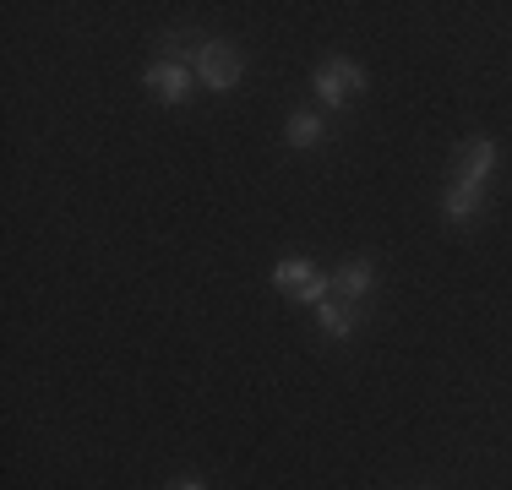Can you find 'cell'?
<instances>
[{"mask_svg":"<svg viewBox=\"0 0 512 490\" xmlns=\"http://www.w3.org/2000/svg\"><path fill=\"white\" fill-rule=\"evenodd\" d=\"M273 289L284 294V300L311 305V311H316V305L333 294V273H322L311 256H278V262H273Z\"/></svg>","mask_w":512,"mask_h":490,"instance_id":"cell-1","label":"cell"},{"mask_svg":"<svg viewBox=\"0 0 512 490\" xmlns=\"http://www.w3.org/2000/svg\"><path fill=\"white\" fill-rule=\"evenodd\" d=\"M311 88H316V98H322L327 109H344V104H355V98L365 93V66H355L349 55H327L322 66L311 71Z\"/></svg>","mask_w":512,"mask_h":490,"instance_id":"cell-2","label":"cell"},{"mask_svg":"<svg viewBox=\"0 0 512 490\" xmlns=\"http://www.w3.org/2000/svg\"><path fill=\"white\" fill-rule=\"evenodd\" d=\"M240 77H246V60L229 39H202L197 44V82L207 93H235Z\"/></svg>","mask_w":512,"mask_h":490,"instance_id":"cell-3","label":"cell"},{"mask_svg":"<svg viewBox=\"0 0 512 490\" xmlns=\"http://www.w3.org/2000/svg\"><path fill=\"white\" fill-rule=\"evenodd\" d=\"M496 169V137H469L453 153V186H485Z\"/></svg>","mask_w":512,"mask_h":490,"instance_id":"cell-4","label":"cell"},{"mask_svg":"<svg viewBox=\"0 0 512 490\" xmlns=\"http://www.w3.org/2000/svg\"><path fill=\"white\" fill-rule=\"evenodd\" d=\"M142 82H148V93L164 98V104H186L191 88H197V77H191L180 60H153V66L142 71Z\"/></svg>","mask_w":512,"mask_h":490,"instance_id":"cell-5","label":"cell"},{"mask_svg":"<svg viewBox=\"0 0 512 490\" xmlns=\"http://www.w3.org/2000/svg\"><path fill=\"white\" fill-rule=\"evenodd\" d=\"M376 289V262L371 256H349V262H338V273H333V294L338 300H349V305H365V294Z\"/></svg>","mask_w":512,"mask_h":490,"instance_id":"cell-6","label":"cell"},{"mask_svg":"<svg viewBox=\"0 0 512 490\" xmlns=\"http://www.w3.org/2000/svg\"><path fill=\"white\" fill-rule=\"evenodd\" d=\"M360 316H365V305H349V300H338V294H327L322 305H316V327H322L327 338H355V327H360Z\"/></svg>","mask_w":512,"mask_h":490,"instance_id":"cell-7","label":"cell"},{"mask_svg":"<svg viewBox=\"0 0 512 490\" xmlns=\"http://www.w3.org/2000/svg\"><path fill=\"white\" fill-rule=\"evenodd\" d=\"M480 202H485V186H453V180H447L442 218H447V224H469V218L480 213Z\"/></svg>","mask_w":512,"mask_h":490,"instance_id":"cell-8","label":"cell"},{"mask_svg":"<svg viewBox=\"0 0 512 490\" xmlns=\"http://www.w3.org/2000/svg\"><path fill=\"white\" fill-rule=\"evenodd\" d=\"M284 137H289V147H316L327 137V120L316 115V109H295V115L284 120Z\"/></svg>","mask_w":512,"mask_h":490,"instance_id":"cell-9","label":"cell"},{"mask_svg":"<svg viewBox=\"0 0 512 490\" xmlns=\"http://www.w3.org/2000/svg\"><path fill=\"white\" fill-rule=\"evenodd\" d=\"M164 490H207V485L197 480V474H180V480H169Z\"/></svg>","mask_w":512,"mask_h":490,"instance_id":"cell-10","label":"cell"}]
</instances>
